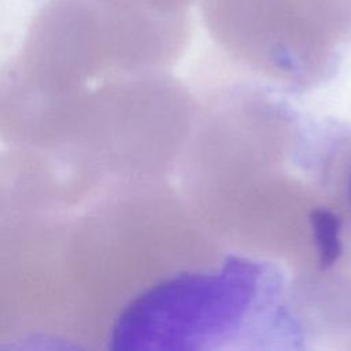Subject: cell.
Listing matches in <instances>:
<instances>
[{
    "instance_id": "6da1fadb",
    "label": "cell",
    "mask_w": 351,
    "mask_h": 351,
    "mask_svg": "<svg viewBox=\"0 0 351 351\" xmlns=\"http://www.w3.org/2000/svg\"><path fill=\"white\" fill-rule=\"evenodd\" d=\"M204 14L228 55L267 80L314 77L351 44V0H204Z\"/></svg>"
},
{
    "instance_id": "7a4b0ae2",
    "label": "cell",
    "mask_w": 351,
    "mask_h": 351,
    "mask_svg": "<svg viewBox=\"0 0 351 351\" xmlns=\"http://www.w3.org/2000/svg\"><path fill=\"white\" fill-rule=\"evenodd\" d=\"M346 162L335 171L339 180H335V188L339 199L344 200L346 208L351 213V143L346 147Z\"/></svg>"
},
{
    "instance_id": "3957f363",
    "label": "cell",
    "mask_w": 351,
    "mask_h": 351,
    "mask_svg": "<svg viewBox=\"0 0 351 351\" xmlns=\"http://www.w3.org/2000/svg\"><path fill=\"white\" fill-rule=\"evenodd\" d=\"M147 7L165 11V12H180V10L189 1V0H136Z\"/></svg>"
}]
</instances>
